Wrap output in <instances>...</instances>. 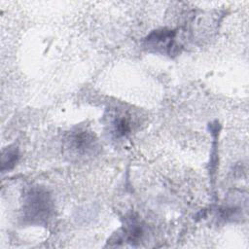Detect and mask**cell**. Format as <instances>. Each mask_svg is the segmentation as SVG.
<instances>
[{
	"label": "cell",
	"instance_id": "obj_1",
	"mask_svg": "<svg viewBox=\"0 0 249 249\" xmlns=\"http://www.w3.org/2000/svg\"><path fill=\"white\" fill-rule=\"evenodd\" d=\"M52 199L42 188H32L24 196L23 217L31 223L45 222L52 212Z\"/></svg>",
	"mask_w": 249,
	"mask_h": 249
},
{
	"label": "cell",
	"instance_id": "obj_2",
	"mask_svg": "<svg viewBox=\"0 0 249 249\" xmlns=\"http://www.w3.org/2000/svg\"><path fill=\"white\" fill-rule=\"evenodd\" d=\"M67 148L74 156H89L90 154H93L96 148V139L90 132L78 130L70 133L67 139Z\"/></svg>",
	"mask_w": 249,
	"mask_h": 249
},
{
	"label": "cell",
	"instance_id": "obj_3",
	"mask_svg": "<svg viewBox=\"0 0 249 249\" xmlns=\"http://www.w3.org/2000/svg\"><path fill=\"white\" fill-rule=\"evenodd\" d=\"M174 35L175 33L171 30H166V29L157 30L152 34H150V36L146 39V41L149 47H153L156 50L164 49L166 52L169 53L173 46Z\"/></svg>",
	"mask_w": 249,
	"mask_h": 249
},
{
	"label": "cell",
	"instance_id": "obj_4",
	"mask_svg": "<svg viewBox=\"0 0 249 249\" xmlns=\"http://www.w3.org/2000/svg\"><path fill=\"white\" fill-rule=\"evenodd\" d=\"M18 149L15 146H10L7 147L5 150H3L2 152V161H1V169L2 171H6V170H10L12 169L18 160Z\"/></svg>",
	"mask_w": 249,
	"mask_h": 249
},
{
	"label": "cell",
	"instance_id": "obj_5",
	"mask_svg": "<svg viewBox=\"0 0 249 249\" xmlns=\"http://www.w3.org/2000/svg\"><path fill=\"white\" fill-rule=\"evenodd\" d=\"M116 130H117L118 134H120L122 136L127 134L130 131L129 122L124 118H122V119L118 120L117 123H116Z\"/></svg>",
	"mask_w": 249,
	"mask_h": 249
}]
</instances>
